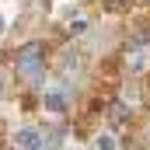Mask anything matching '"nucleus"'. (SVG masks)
Returning a JSON list of instances; mask_svg holds the SVG:
<instances>
[{"label": "nucleus", "instance_id": "nucleus-1", "mask_svg": "<svg viewBox=\"0 0 150 150\" xmlns=\"http://www.w3.org/2000/svg\"><path fill=\"white\" fill-rule=\"evenodd\" d=\"M18 67H21L25 74H35L38 67H42V45H38V42H28V45L18 49Z\"/></svg>", "mask_w": 150, "mask_h": 150}, {"label": "nucleus", "instance_id": "nucleus-2", "mask_svg": "<svg viewBox=\"0 0 150 150\" xmlns=\"http://www.w3.org/2000/svg\"><path fill=\"white\" fill-rule=\"evenodd\" d=\"M18 147L21 150H42V136H38L35 129H21L18 133Z\"/></svg>", "mask_w": 150, "mask_h": 150}, {"label": "nucleus", "instance_id": "nucleus-3", "mask_svg": "<svg viewBox=\"0 0 150 150\" xmlns=\"http://www.w3.org/2000/svg\"><path fill=\"white\" fill-rule=\"evenodd\" d=\"M45 108H49V112H63V108H67L63 91H49V94H45Z\"/></svg>", "mask_w": 150, "mask_h": 150}, {"label": "nucleus", "instance_id": "nucleus-4", "mask_svg": "<svg viewBox=\"0 0 150 150\" xmlns=\"http://www.w3.org/2000/svg\"><path fill=\"white\" fill-rule=\"evenodd\" d=\"M129 4H133V0H105V7H108V11H115V14L129 11Z\"/></svg>", "mask_w": 150, "mask_h": 150}, {"label": "nucleus", "instance_id": "nucleus-5", "mask_svg": "<svg viewBox=\"0 0 150 150\" xmlns=\"http://www.w3.org/2000/svg\"><path fill=\"white\" fill-rule=\"evenodd\" d=\"M98 150H115V140L105 133V136H98Z\"/></svg>", "mask_w": 150, "mask_h": 150}]
</instances>
